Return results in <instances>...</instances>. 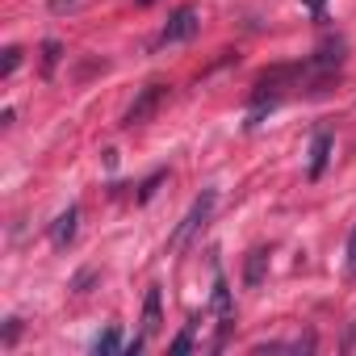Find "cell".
Listing matches in <instances>:
<instances>
[{
  "label": "cell",
  "instance_id": "obj_1",
  "mask_svg": "<svg viewBox=\"0 0 356 356\" xmlns=\"http://www.w3.org/2000/svg\"><path fill=\"white\" fill-rule=\"evenodd\" d=\"M214 202H218V193H214V189H202V197L189 206V214L181 218V227L172 231L168 248H185V243H189V239H193V235H197L206 222H210V214H214Z\"/></svg>",
  "mask_w": 356,
  "mask_h": 356
},
{
  "label": "cell",
  "instance_id": "obj_2",
  "mask_svg": "<svg viewBox=\"0 0 356 356\" xmlns=\"http://www.w3.org/2000/svg\"><path fill=\"white\" fill-rule=\"evenodd\" d=\"M202 30V13L193 9V5H181L172 17H168V26H163V34H159V47H172V42H189L193 34Z\"/></svg>",
  "mask_w": 356,
  "mask_h": 356
},
{
  "label": "cell",
  "instance_id": "obj_3",
  "mask_svg": "<svg viewBox=\"0 0 356 356\" xmlns=\"http://www.w3.org/2000/svg\"><path fill=\"white\" fill-rule=\"evenodd\" d=\"M163 97H168L163 84H147V88L134 97V105L126 109V122H122V126H143V122H151V113L163 105Z\"/></svg>",
  "mask_w": 356,
  "mask_h": 356
},
{
  "label": "cell",
  "instance_id": "obj_4",
  "mask_svg": "<svg viewBox=\"0 0 356 356\" xmlns=\"http://www.w3.org/2000/svg\"><path fill=\"white\" fill-rule=\"evenodd\" d=\"M327 159H331V134H314L310 138V168H306L310 181H318V176L327 172Z\"/></svg>",
  "mask_w": 356,
  "mask_h": 356
},
{
  "label": "cell",
  "instance_id": "obj_5",
  "mask_svg": "<svg viewBox=\"0 0 356 356\" xmlns=\"http://www.w3.org/2000/svg\"><path fill=\"white\" fill-rule=\"evenodd\" d=\"M76 222H80V210L76 206H67L59 218H55V227H51V239L63 248V243H72V235H76Z\"/></svg>",
  "mask_w": 356,
  "mask_h": 356
},
{
  "label": "cell",
  "instance_id": "obj_6",
  "mask_svg": "<svg viewBox=\"0 0 356 356\" xmlns=\"http://www.w3.org/2000/svg\"><path fill=\"white\" fill-rule=\"evenodd\" d=\"M155 331H159V289L151 285V289H147V302H143V331H138V335L151 339Z\"/></svg>",
  "mask_w": 356,
  "mask_h": 356
},
{
  "label": "cell",
  "instance_id": "obj_7",
  "mask_svg": "<svg viewBox=\"0 0 356 356\" xmlns=\"http://www.w3.org/2000/svg\"><path fill=\"white\" fill-rule=\"evenodd\" d=\"M214 310H218V318H222V327H227V323H231V289H227L222 268H214Z\"/></svg>",
  "mask_w": 356,
  "mask_h": 356
},
{
  "label": "cell",
  "instance_id": "obj_8",
  "mask_svg": "<svg viewBox=\"0 0 356 356\" xmlns=\"http://www.w3.org/2000/svg\"><path fill=\"white\" fill-rule=\"evenodd\" d=\"M264 264H268V252L256 248V252L248 256V273H243V285H248V289H260V281H264Z\"/></svg>",
  "mask_w": 356,
  "mask_h": 356
},
{
  "label": "cell",
  "instance_id": "obj_9",
  "mask_svg": "<svg viewBox=\"0 0 356 356\" xmlns=\"http://www.w3.org/2000/svg\"><path fill=\"white\" fill-rule=\"evenodd\" d=\"M197 327H202V318L193 314V318H189V323L181 327V335H176V339L168 343V352H172V356H185V352L193 348V335H197Z\"/></svg>",
  "mask_w": 356,
  "mask_h": 356
},
{
  "label": "cell",
  "instance_id": "obj_10",
  "mask_svg": "<svg viewBox=\"0 0 356 356\" xmlns=\"http://www.w3.org/2000/svg\"><path fill=\"white\" fill-rule=\"evenodd\" d=\"M339 59H343V42L335 38V42L318 47V55L310 59V67H323V72H327V67H339Z\"/></svg>",
  "mask_w": 356,
  "mask_h": 356
},
{
  "label": "cell",
  "instance_id": "obj_11",
  "mask_svg": "<svg viewBox=\"0 0 356 356\" xmlns=\"http://www.w3.org/2000/svg\"><path fill=\"white\" fill-rule=\"evenodd\" d=\"M126 343H122V335H118V327H109V331H101L97 339H92V352H122Z\"/></svg>",
  "mask_w": 356,
  "mask_h": 356
},
{
  "label": "cell",
  "instance_id": "obj_12",
  "mask_svg": "<svg viewBox=\"0 0 356 356\" xmlns=\"http://www.w3.org/2000/svg\"><path fill=\"white\" fill-rule=\"evenodd\" d=\"M17 63H22V51H17V47H9V51H5V63H0V76H13V72H17Z\"/></svg>",
  "mask_w": 356,
  "mask_h": 356
},
{
  "label": "cell",
  "instance_id": "obj_13",
  "mask_svg": "<svg viewBox=\"0 0 356 356\" xmlns=\"http://www.w3.org/2000/svg\"><path fill=\"white\" fill-rule=\"evenodd\" d=\"M42 51H47V55H42V67H47V72H55V63H59V51H63V47H59V42H47Z\"/></svg>",
  "mask_w": 356,
  "mask_h": 356
},
{
  "label": "cell",
  "instance_id": "obj_14",
  "mask_svg": "<svg viewBox=\"0 0 356 356\" xmlns=\"http://www.w3.org/2000/svg\"><path fill=\"white\" fill-rule=\"evenodd\" d=\"M348 277L356 281V231L348 235Z\"/></svg>",
  "mask_w": 356,
  "mask_h": 356
},
{
  "label": "cell",
  "instance_id": "obj_15",
  "mask_svg": "<svg viewBox=\"0 0 356 356\" xmlns=\"http://www.w3.org/2000/svg\"><path fill=\"white\" fill-rule=\"evenodd\" d=\"M22 335V323L17 318H9V327H5V348H13V339Z\"/></svg>",
  "mask_w": 356,
  "mask_h": 356
},
{
  "label": "cell",
  "instance_id": "obj_16",
  "mask_svg": "<svg viewBox=\"0 0 356 356\" xmlns=\"http://www.w3.org/2000/svg\"><path fill=\"white\" fill-rule=\"evenodd\" d=\"M302 5L314 13V22H323V5H327V0H302Z\"/></svg>",
  "mask_w": 356,
  "mask_h": 356
},
{
  "label": "cell",
  "instance_id": "obj_17",
  "mask_svg": "<svg viewBox=\"0 0 356 356\" xmlns=\"http://www.w3.org/2000/svg\"><path fill=\"white\" fill-rule=\"evenodd\" d=\"M343 348H348V352L356 348V318H352V327H348V339H343Z\"/></svg>",
  "mask_w": 356,
  "mask_h": 356
}]
</instances>
